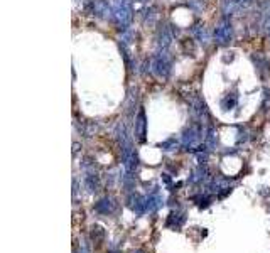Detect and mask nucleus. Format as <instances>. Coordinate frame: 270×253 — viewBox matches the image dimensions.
Wrapping results in <instances>:
<instances>
[{"label": "nucleus", "instance_id": "obj_1", "mask_svg": "<svg viewBox=\"0 0 270 253\" xmlns=\"http://www.w3.org/2000/svg\"><path fill=\"white\" fill-rule=\"evenodd\" d=\"M113 9V20L122 31H128L133 20V9L132 0H112Z\"/></svg>", "mask_w": 270, "mask_h": 253}, {"label": "nucleus", "instance_id": "obj_2", "mask_svg": "<svg viewBox=\"0 0 270 253\" xmlns=\"http://www.w3.org/2000/svg\"><path fill=\"white\" fill-rule=\"evenodd\" d=\"M172 69V61L167 51H157L150 59V73L159 79H167Z\"/></svg>", "mask_w": 270, "mask_h": 253}, {"label": "nucleus", "instance_id": "obj_3", "mask_svg": "<svg viewBox=\"0 0 270 253\" xmlns=\"http://www.w3.org/2000/svg\"><path fill=\"white\" fill-rule=\"evenodd\" d=\"M214 42L220 46H225L228 44V42L231 41V37H233V24H231V20L228 17H223L220 20V24L216 25L214 29Z\"/></svg>", "mask_w": 270, "mask_h": 253}, {"label": "nucleus", "instance_id": "obj_4", "mask_svg": "<svg viewBox=\"0 0 270 253\" xmlns=\"http://www.w3.org/2000/svg\"><path fill=\"white\" fill-rule=\"evenodd\" d=\"M176 34L177 31H174V25H160L157 34H155V47H157V51L169 49Z\"/></svg>", "mask_w": 270, "mask_h": 253}, {"label": "nucleus", "instance_id": "obj_5", "mask_svg": "<svg viewBox=\"0 0 270 253\" xmlns=\"http://www.w3.org/2000/svg\"><path fill=\"white\" fill-rule=\"evenodd\" d=\"M201 128L198 125H189L181 135V145L186 150H193L194 147H198L199 142H201Z\"/></svg>", "mask_w": 270, "mask_h": 253}, {"label": "nucleus", "instance_id": "obj_6", "mask_svg": "<svg viewBox=\"0 0 270 253\" xmlns=\"http://www.w3.org/2000/svg\"><path fill=\"white\" fill-rule=\"evenodd\" d=\"M86 9L98 19H113V9L108 5L106 0H88Z\"/></svg>", "mask_w": 270, "mask_h": 253}, {"label": "nucleus", "instance_id": "obj_7", "mask_svg": "<svg viewBox=\"0 0 270 253\" xmlns=\"http://www.w3.org/2000/svg\"><path fill=\"white\" fill-rule=\"evenodd\" d=\"M189 105H191V111L194 113V117L199 118L201 122H208L209 113H208V108H206V103H204L199 96L193 95L191 98H189Z\"/></svg>", "mask_w": 270, "mask_h": 253}, {"label": "nucleus", "instance_id": "obj_8", "mask_svg": "<svg viewBox=\"0 0 270 253\" xmlns=\"http://www.w3.org/2000/svg\"><path fill=\"white\" fill-rule=\"evenodd\" d=\"M145 135H147V120H145L144 108H140L137 118H135V138H137L139 142L144 144Z\"/></svg>", "mask_w": 270, "mask_h": 253}, {"label": "nucleus", "instance_id": "obj_9", "mask_svg": "<svg viewBox=\"0 0 270 253\" xmlns=\"http://www.w3.org/2000/svg\"><path fill=\"white\" fill-rule=\"evenodd\" d=\"M145 204H147V213H155L159 208L164 206V198L160 196L159 191H154L145 198Z\"/></svg>", "mask_w": 270, "mask_h": 253}, {"label": "nucleus", "instance_id": "obj_10", "mask_svg": "<svg viewBox=\"0 0 270 253\" xmlns=\"http://www.w3.org/2000/svg\"><path fill=\"white\" fill-rule=\"evenodd\" d=\"M115 208H117V203H115V199L113 198H101L98 203L95 204V209H96V213H100V214H112L113 211H115Z\"/></svg>", "mask_w": 270, "mask_h": 253}, {"label": "nucleus", "instance_id": "obj_11", "mask_svg": "<svg viewBox=\"0 0 270 253\" xmlns=\"http://www.w3.org/2000/svg\"><path fill=\"white\" fill-rule=\"evenodd\" d=\"M193 36L201 46H208L209 41H211V36H209V32H208L206 25H204V24H196V25H194V27H193Z\"/></svg>", "mask_w": 270, "mask_h": 253}, {"label": "nucleus", "instance_id": "obj_12", "mask_svg": "<svg viewBox=\"0 0 270 253\" xmlns=\"http://www.w3.org/2000/svg\"><path fill=\"white\" fill-rule=\"evenodd\" d=\"M85 186H86V189H88L90 192L98 191V176H96V172H95L93 167H90V169L85 171Z\"/></svg>", "mask_w": 270, "mask_h": 253}, {"label": "nucleus", "instance_id": "obj_13", "mask_svg": "<svg viewBox=\"0 0 270 253\" xmlns=\"http://www.w3.org/2000/svg\"><path fill=\"white\" fill-rule=\"evenodd\" d=\"M182 223H184V214L172 211V213L169 214V218H167L166 226H167V228H176V230H177V228H181Z\"/></svg>", "mask_w": 270, "mask_h": 253}, {"label": "nucleus", "instance_id": "obj_14", "mask_svg": "<svg viewBox=\"0 0 270 253\" xmlns=\"http://www.w3.org/2000/svg\"><path fill=\"white\" fill-rule=\"evenodd\" d=\"M236 103H238V95L231 93V95H226L223 100H221V108L225 111H228L231 108H235Z\"/></svg>", "mask_w": 270, "mask_h": 253}, {"label": "nucleus", "instance_id": "obj_15", "mask_svg": "<svg viewBox=\"0 0 270 253\" xmlns=\"http://www.w3.org/2000/svg\"><path fill=\"white\" fill-rule=\"evenodd\" d=\"M208 179V171L206 167H203V165H199V167L193 172V176H191V181L193 184H196V182H203V181H206Z\"/></svg>", "mask_w": 270, "mask_h": 253}, {"label": "nucleus", "instance_id": "obj_16", "mask_svg": "<svg viewBox=\"0 0 270 253\" xmlns=\"http://www.w3.org/2000/svg\"><path fill=\"white\" fill-rule=\"evenodd\" d=\"M155 17H157V14H155V9L150 7V9H145L142 12V22L144 24H154Z\"/></svg>", "mask_w": 270, "mask_h": 253}, {"label": "nucleus", "instance_id": "obj_17", "mask_svg": "<svg viewBox=\"0 0 270 253\" xmlns=\"http://www.w3.org/2000/svg\"><path fill=\"white\" fill-rule=\"evenodd\" d=\"M235 10H238V5H236L235 0H225V2H223V14H225V17L231 15V14L235 12Z\"/></svg>", "mask_w": 270, "mask_h": 253}, {"label": "nucleus", "instance_id": "obj_18", "mask_svg": "<svg viewBox=\"0 0 270 253\" xmlns=\"http://www.w3.org/2000/svg\"><path fill=\"white\" fill-rule=\"evenodd\" d=\"M216 142H218V137H216L214 128H209L208 133H206V137H204V144H206L209 149H214L216 147Z\"/></svg>", "mask_w": 270, "mask_h": 253}, {"label": "nucleus", "instance_id": "obj_19", "mask_svg": "<svg viewBox=\"0 0 270 253\" xmlns=\"http://www.w3.org/2000/svg\"><path fill=\"white\" fill-rule=\"evenodd\" d=\"M187 5H191V7L196 10V12H201L203 7H204V2H203V0H191V2H189Z\"/></svg>", "mask_w": 270, "mask_h": 253}, {"label": "nucleus", "instance_id": "obj_20", "mask_svg": "<svg viewBox=\"0 0 270 253\" xmlns=\"http://www.w3.org/2000/svg\"><path fill=\"white\" fill-rule=\"evenodd\" d=\"M174 144H176L174 138H169V140L162 142V144H160V147L164 149V150H172V147H174Z\"/></svg>", "mask_w": 270, "mask_h": 253}, {"label": "nucleus", "instance_id": "obj_21", "mask_svg": "<svg viewBox=\"0 0 270 253\" xmlns=\"http://www.w3.org/2000/svg\"><path fill=\"white\" fill-rule=\"evenodd\" d=\"M235 2H236V5H238V10H241V9H247L253 0H235Z\"/></svg>", "mask_w": 270, "mask_h": 253}, {"label": "nucleus", "instance_id": "obj_22", "mask_svg": "<svg viewBox=\"0 0 270 253\" xmlns=\"http://www.w3.org/2000/svg\"><path fill=\"white\" fill-rule=\"evenodd\" d=\"M79 253H90V250H88V248H81Z\"/></svg>", "mask_w": 270, "mask_h": 253}, {"label": "nucleus", "instance_id": "obj_23", "mask_svg": "<svg viewBox=\"0 0 270 253\" xmlns=\"http://www.w3.org/2000/svg\"><path fill=\"white\" fill-rule=\"evenodd\" d=\"M135 2H139V4H147L149 0H135Z\"/></svg>", "mask_w": 270, "mask_h": 253}, {"label": "nucleus", "instance_id": "obj_24", "mask_svg": "<svg viewBox=\"0 0 270 253\" xmlns=\"http://www.w3.org/2000/svg\"><path fill=\"white\" fill-rule=\"evenodd\" d=\"M79 2L83 4V0H74V5H76V7H78V5H79Z\"/></svg>", "mask_w": 270, "mask_h": 253}]
</instances>
